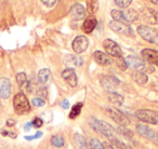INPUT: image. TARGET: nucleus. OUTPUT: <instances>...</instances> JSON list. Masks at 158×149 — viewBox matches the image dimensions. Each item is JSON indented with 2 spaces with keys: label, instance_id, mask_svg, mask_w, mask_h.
<instances>
[{
  "label": "nucleus",
  "instance_id": "a878e982",
  "mask_svg": "<svg viewBox=\"0 0 158 149\" xmlns=\"http://www.w3.org/2000/svg\"><path fill=\"white\" fill-rule=\"evenodd\" d=\"M110 145L114 149H132L130 146L126 145L123 142H121L119 138H116V139L110 140Z\"/></svg>",
  "mask_w": 158,
  "mask_h": 149
},
{
  "label": "nucleus",
  "instance_id": "f8f14e48",
  "mask_svg": "<svg viewBox=\"0 0 158 149\" xmlns=\"http://www.w3.org/2000/svg\"><path fill=\"white\" fill-rule=\"evenodd\" d=\"M69 15L72 18V20L74 21H80L82 18H85V15H86V10L82 7L81 5L79 3H76V5L72 6L69 10Z\"/></svg>",
  "mask_w": 158,
  "mask_h": 149
},
{
  "label": "nucleus",
  "instance_id": "cd10ccee",
  "mask_svg": "<svg viewBox=\"0 0 158 149\" xmlns=\"http://www.w3.org/2000/svg\"><path fill=\"white\" fill-rule=\"evenodd\" d=\"M99 10V0H88V11L91 14Z\"/></svg>",
  "mask_w": 158,
  "mask_h": 149
},
{
  "label": "nucleus",
  "instance_id": "37998d69",
  "mask_svg": "<svg viewBox=\"0 0 158 149\" xmlns=\"http://www.w3.org/2000/svg\"><path fill=\"white\" fill-rule=\"evenodd\" d=\"M152 2L154 3V5H156V6H158V0H151Z\"/></svg>",
  "mask_w": 158,
  "mask_h": 149
},
{
  "label": "nucleus",
  "instance_id": "4be33fe9",
  "mask_svg": "<svg viewBox=\"0 0 158 149\" xmlns=\"http://www.w3.org/2000/svg\"><path fill=\"white\" fill-rule=\"evenodd\" d=\"M132 78H133L134 81L138 84H140V86H143V84H145L148 81L147 74L143 71H134L133 74H132Z\"/></svg>",
  "mask_w": 158,
  "mask_h": 149
},
{
  "label": "nucleus",
  "instance_id": "4468645a",
  "mask_svg": "<svg viewBox=\"0 0 158 149\" xmlns=\"http://www.w3.org/2000/svg\"><path fill=\"white\" fill-rule=\"evenodd\" d=\"M62 77H63V79L65 80L72 88H75V87L77 86L78 78H77V74L74 69H72V68H66V69L63 70V72H62Z\"/></svg>",
  "mask_w": 158,
  "mask_h": 149
},
{
  "label": "nucleus",
  "instance_id": "ea45409f",
  "mask_svg": "<svg viewBox=\"0 0 158 149\" xmlns=\"http://www.w3.org/2000/svg\"><path fill=\"white\" fill-rule=\"evenodd\" d=\"M14 124H15V121H14L13 119H10V120L7 121V125H8V127H12V125H14Z\"/></svg>",
  "mask_w": 158,
  "mask_h": 149
},
{
  "label": "nucleus",
  "instance_id": "6ab92c4d",
  "mask_svg": "<svg viewBox=\"0 0 158 149\" xmlns=\"http://www.w3.org/2000/svg\"><path fill=\"white\" fill-rule=\"evenodd\" d=\"M93 56H94V61L97 62L99 65L107 66L110 64V58L108 57V55L103 53L102 51H95Z\"/></svg>",
  "mask_w": 158,
  "mask_h": 149
},
{
  "label": "nucleus",
  "instance_id": "c9c22d12",
  "mask_svg": "<svg viewBox=\"0 0 158 149\" xmlns=\"http://www.w3.org/2000/svg\"><path fill=\"white\" fill-rule=\"evenodd\" d=\"M41 2L46 6L47 8H52L56 3V0H41Z\"/></svg>",
  "mask_w": 158,
  "mask_h": 149
},
{
  "label": "nucleus",
  "instance_id": "0eeeda50",
  "mask_svg": "<svg viewBox=\"0 0 158 149\" xmlns=\"http://www.w3.org/2000/svg\"><path fill=\"white\" fill-rule=\"evenodd\" d=\"M103 48L110 55L114 57H123V50L112 39H106L103 41Z\"/></svg>",
  "mask_w": 158,
  "mask_h": 149
},
{
  "label": "nucleus",
  "instance_id": "b1692460",
  "mask_svg": "<svg viewBox=\"0 0 158 149\" xmlns=\"http://www.w3.org/2000/svg\"><path fill=\"white\" fill-rule=\"evenodd\" d=\"M50 77H51V72L48 68H44L38 74V79H39V81L41 83H47L49 81V79H50Z\"/></svg>",
  "mask_w": 158,
  "mask_h": 149
},
{
  "label": "nucleus",
  "instance_id": "a211bd4d",
  "mask_svg": "<svg viewBox=\"0 0 158 149\" xmlns=\"http://www.w3.org/2000/svg\"><path fill=\"white\" fill-rule=\"evenodd\" d=\"M136 131L140 135L148 138V139H156L158 137V134L153 129L146 127V125H136Z\"/></svg>",
  "mask_w": 158,
  "mask_h": 149
},
{
  "label": "nucleus",
  "instance_id": "7ed1b4c3",
  "mask_svg": "<svg viewBox=\"0 0 158 149\" xmlns=\"http://www.w3.org/2000/svg\"><path fill=\"white\" fill-rule=\"evenodd\" d=\"M125 61H126V64H127V67L132 68V69H134L135 71H143L144 72V71H148V69L151 72L154 71L153 67L147 66L146 64L142 61V59L138 58L136 56H131V55H129Z\"/></svg>",
  "mask_w": 158,
  "mask_h": 149
},
{
  "label": "nucleus",
  "instance_id": "c756f323",
  "mask_svg": "<svg viewBox=\"0 0 158 149\" xmlns=\"http://www.w3.org/2000/svg\"><path fill=\"white\" fill-rule=\"evenodd\" d=\"M89 146H90L91 149H104L103 144L95 138H91L90 142H89Z\"/></svg>",
  "mask_w": 158,
  "mask_h": 149
},
{
  "label": "nucleus",
  "instance_id": "dca6fc26",
  "mask_svg": "<svg viewBox=\"0 0 158 149\" xmlns=\"http://www.w3.org/2000/svg\"><path fill=\"white\" fill-rule=\"evenodd\" d=\"M141 54H142V57L147 63L158 66V51L153 50V49H144Z\"/></svg>",
  "mask_w": 158,
  "mask_h": 149
},
{
  "label": "nucleus",
  "instance_id": "f257e3e1",
  "mask_svg": "<svg viewBox=\"0 0 158 149\" xmlns=\"http://www.w3.org/2000/svg\"><path fill=\"white\" fill-rule=\"evenodd\" d=\"M88 122L93 130L100 132L102 135H104L110 140L118 138L117 137V133L114 130V127H113L112 125L108 124V123L104 122V121H102V120H99V119L94 118V117H89Z\"/></svg>",
  "mask_w": 158,
  "mask_h": 149
},
{
  "label": "nucleus",
  "instance_id": "1a4fd4ad",
  "mask_svg": "<svg viewBox=\"0 0 158 149\" xmlns=\"http://www.w3.org/2000/svg\"><path fill=\"white\" fill-rule=\"evenodd\" d=\"M100 82H101L102 88L110 93L115 92V90L118 88L119 83H120V81L114 76H104Z\"/></svg>",
  "mask_w": 158,
  "mask_h": 149
},
{
  "label": "nucleus",
  "instance_id": "79ce46f5",
  "mask_svg": "<svg viewBox=\"0 0 158 149\" xmlns=\"http://www.w3.org/2000/svg\"><path fill=\"white\" fill-rule=\"evenodd\" d=\"M41 135H42V133H41V132H37V133H36L35 135H34V137H35L36 139H37V138H39Z\"/></svg>",
  "mask_w": 158,
  "mask_h": 149
},
{
  "label": "nucleus",
  "instance_id": "58836bf2",
  "mask_svg": "<svg viewBox=\"0 0 158 149\" xmlns=\"http://www.w3.org/2000/svg\"><path fill=\"white\" fill-rule=\"evenodd\" d=\"M31 127H33V123H31V122H28L27 124H25V125H24V130H25V131H31Z\"/></svg>",
  "mask_w": 158,
  "mask_h": 149
},
{
  "label": "nucleus",
  "instance_id": "4c0bfd02",
  "mask_svg": "<svg viewBox=\"0 0 158 149\" xmlns=\"http://www.w3.org/2000/svg\"><path fill=\"white\" fill-rule=\"evenodd\" d=\"M2 135H5V136H10L11 138H15L16 137V134L15 133H12V132H7V131H3L2 132Z\"/></svg>",
  "mask_w": 158,
  "mask_h": 149
},
{
  "label": "nucleus",
  "instance_id": "412c9836",
  "mask_svg": "<svg viewBox=\"0 0 158 149\" xmlns=\"http://www.w3.org/2000/svg\"><path fill=\"white\" fill-rule=\"evenodd\" d=\"M74 145L76 149H89L85 136L79 133H76L74 135Z\"/></svg>",
  "mask_w": 158,
  "mask_h": 149
},
{
  "label": "nucleus",
  "instance_id": "2f4dec72",
  "mask_svg": "<svg viewBox=\"0 0 158 149\" xmlns=\"http://www.w3.org/2000/svg\"><path fill=\"white\" fill-rule=\"evenodd\" d=\"M31 103H33V105L35 106V107H42V106H44L46 102H44L41 97H36V99H33Z\"/></svg>",
  "mask_w": 158,
  "mask_h": 149
},
{
  "label": "nucleus",
  "instance_id": "9b49d317",
  "mask_svg": "<svg viewBox=\"0 0 158 149\" xmlns=\"http://www.w3.org/2000/svg\"><path fill=\"white\" fill-rule=\"evenodd\" d=\"M141 15H142L143 20L146 21L148 24L155 25L158 23V11L151 8H145L141 12Z\"/></svg>",
  "mask_w": 158,
  "mask_h": 149
},
{
  "label": "nucleus",
  "instance_id": "423d86ee",
  "mask_svg": "<svg viewBox=\"0 0 158 149\" xmlns=\"http://www.w3.org/2000/svg\"><path fill=\"white\" fill-rule=\"evenodd\" d=\"M110 27L112 30H114L115 33L119 34V35H123V36H132L133 35L132 28L130 27L129 24H127V23L112 21V22L110 23Z\"/></svg>",
  "mask_w": 158,
  "mask_h": 149
},
{
  "label": "nucleus",
  "instance_id": "6e6552de",
  "mask_svg": "<svg viewBox=\"0 0 158 149\" xmlns=\"http://www.w3.org/2000/svg\"><path fill=\"white\" fill-rule=\"evenodd\" d=\"M138 33H139V35L144 40H146V41L152 42V43L157 41V37H158L157 33H156L153 28L146 26V25H141V26H139Z\"/></svg>",
  "mask_w": 158,
  "mask_h": 149
},
{
  "label": "nucleus",
  "instance_id": "bb28decb",
  "mask_svg": "<svg viewBox=\"0 0 158 149\" xmlns=\"http://www.w3.org/2000/svg\"><path fill=\"white\" fill-rule=\"evenodd\" d=\"M110 15H112V18H114V21L126 23V18H125V15H123V12L120 11V10H113V11L110 12Z\"/></svg>",
  "mask_w": 158,
  "mask_h": 149
},
{
  "label": "nucleus",
  "instance_id": "20e7f679",
  "mask_svg": "<svg viewBox=\"0 0 158 149\" xmlns=\"http://www.w3.org/2000/svg\"><path fill=\"white\" fill-rule=\"evenodd\" d=\"M135 116L142 122L149 124H158V111L152 109H141L135 112Z\"/></svg>",
  "mask_w": 158,
  "mask_h": 149
},
{
  "label": "nucleus",
  "instance_id": "c85d7f7f",
  "mask_svg": "<svg viewBox=\"0 0 158 149\" xmlns=\"http://www.w3.org/2000/svg\"><path fill=\"white\" fill-rule=\"evenodd\" d=\"M51 143L53 144V146L57 147V148L64 146V139H63V137H62V136H60V135L53 136V137L51 138Z\"/></svg>",
  "mask_w": 158,
  "mask_h": 149
},
{
  "label": "nucleus",
  "instance_id": "f03ea898",
  "mask_svg": "<svg viewBox=\"0 0 158 149\" xmlns=\"http://www.w3.org/2000/svg\"><path fill=\"white\" fill-rule=\"evenodd\" d=\"M13 107L16 114L19 115H25L31 111V105H29L28 99L23 92L15 94L13 99Z\"/></svg>",
  "mask_w": 158,
  "mask_h": 149
},
{
  "label": "nucleus",
  "instance_id": "f704fd0d",
  "mask_svg": "<svg viewBox=\"0 0 158 149\" xmlns=\"http://www.w3.org/2000/svg\"><path fill=\"white\" fill-rule=\"evenodd\" d=\"M119 131H120V134H123V135H126V136H128V137H132V135H133V133H132L130 130H127V129H125L123 127H119Z\"/></svg>",
  "mask_w": 158,
  "mask_h": 149
},
{
  "label": "nucleus",
  "instance_id": "ddd939ff",
  "mask_svg": "<svg viewBox=\"0 0 158 149\" xmlns=\"http://www.w3.org/2000/svg\"><path fill=\"white\" fill-rule=\"evenodd\" d=\"M64 64L67 66V68H77V67H80V66L84 64V61L80 56L78 55H74V54H68L65 56L64 58Z\"/></svg>",
  "mask_w": 158,
  "mask_h": 149
},
{
  "label": "nucleus",
  "instance_id": "39448f33",
  "mask_svg": "<svg viewBox=\"0 0 158 149\" xmlns=\"http://www.w3.org/2000/svg\"><path fill=\"white\" fill-rule=\"evenodd\" d=\"M106 112H107L108 117H110L112 120H114L115 122L118 123V124L123 125V127L129 125V123H130L129 118H128L123 112H121L120 110L116 109V108H114V107H107L106 108Z\"/></svg>",
  "mask_w": 158,
  "mask_h": 149
},
{
  "label": "nucleus",
  "instance_id": "72a5a7b5",
  "mask_svg": "<svg viewBox=\"0 0 158 149\" xmlns=\"http://www.w3.org/2000/svg\"><path fill=\"white\" fill-rule=\"evenodd\" d=\"M117 65L119 66L121 70H126V68H127V64L123 57H117Z\"/></svg>",
  "mask_w": 158,
  "mask_h": 149
},
{
  "label": "nucleus",
  "instance_id": "f3484780",
  "mask_svg": "<svg viewBox=\"0 0 158 149\" xmlns=\"http://www.w3.org/2000/svg\"><path fill=\"white\" fill-rule=\"evenodd\" d=\"M11 94V82L8 78L0 79V97L3 99H9Z\"/></svg>",
  "mask_w": 158,
  "mask_h": 149
},
{
  "label": "nucleus",
  "instance_id": "aec40b11",
  "mask_svg": "<svg viewBox=\"0 0 158 149\" xmlns=\"http://www.w3.org/2000/svg\"><path fill=\"white\" fill-rule=\"evenodd\" d=\"M97 18L94 16H89L88 18H86L82 24V30L86 34H90L93 31V29L97 26Z\"/></svg>",
  "mask_w": 158,
  "mask_h": 149
},
{
  "label": "nucleus",
  "instance_id": "a19ab883",
  "mask_svg": "<svg viewBox=\"0 0 158 149\" xmlns=\"http://www.w3.org/2000/svg\"><path fill=\"white\" fill-rule=\"evenodd\" d=\"M103 147H104V149H114V148L112 147V145L108 144V143H104V144H103Z\"/></svg>",
  "mask_w": 158,
  "mask_h": 149
},
{
  "label": "nucleus",
  "instance_id": "e433bc0d",
  "mask_svg": "<svg viewBox=\"0 0 158 149\" xmlns=\"http://www.w3.org/2000/svg\"><path fill=\"white\" fill-rule=\"evenodd\" d=\"M61 106L64 109H68V108H69V103H68L67 99H63V101L61 102Z\"/></svg>",
  "mask_w": 158,
  "mask_h": 149
},
{
  "label": "nucleus",
  "instance_id": "393cba45",
  "mask_svg": "<svg viewBox=\"0 0 158 149\" xmlns=\"http://www.w3.org/2000/svg\"><path fill=\"white\" fill-rule=\"evenodd\" d=\"M82 106H84V104H82V103H77V104H75V105L72 107V109H70L69 118L70 119H76L77 117H78L79 115H80V112H81Z\"/></svg>",
  "mask_w": 158,
  "mask_h": 149
},
{
  "label": "nucleus",
  "instance_id": "473e14b6",
  "mask_svg": "<svg viewBox=\"0 0 158 149\" xmlns=\"http://www.w3.org/2000/svg\"><path fill=\"white\" fill-rule=\"evenodd\" d=\"M33 127H36V129H39V127H42V124H44V121H42V119L38 118V117H36L35 119L33 120Z\"/></svg>",
  "mask_w": 158,
  "mask_h": 149
},
{
  "label": "nucleus",
  "instance_id": "2eb2a0df",
  "mask_svg": "<svg viewBox=\"0 0 158 149\" xmlns=\"http://www.w3.org/2000/svg\"><path fill=\"white\" fill-rule=\"evenodd\" d=\"M16 81H18L19 86L21 87V89H22L23 91H25V92H27V93L33 92V88H34L33 84L27 80L26 74H25L24 72H20V74H16Z\"/></svg>",
  "mask_w": 158,
  "mask_h": 149
},
{
  "label": "nucleus",
  "instance_id": "5701e85b",
  "mask_svg": "<svg viewBox=\"0 0 158 149\" xmlns=\"http://www.w3.org/2000/svg\"><path fill=\"white\" fill-rule=\"evenodd\" d=\"M108 101L112 104H114V105H123L125 99H123V96H121L120 94H118V93L112 92L108 94Z\"/></svg>",
  "mask_w": 158,
  "mask_h": 149
},
{
  "label": "nucleus",
  "instance_id": "9d476101",
  "mask_svg": "<svg viewBox=\"0 0 158 149\" xmlns=\"http://www.w3.org/2000/svg\"><path fill=\"white\" fill-rule=\"evenodd\" d=\"M73 50L76 53L80 54V53L85 52L89 46V40L86 36H77L73 41Z\"/></svg>",
  "mask_w": 158,
  "mask_h": 149
},
{
  "label": "nucleus",
  "instance_id": "7c9ffc66",
  "mask_svg": "<svg viewBox=\"0 0 158 149\" xmlns=\"http://www.w3.org/2000/svg\"><path fill=\"white\" fill-rule=\"evenodd\" d=\"M114 1L120 8H128L132 2V0H114Z\"/></svg>",
  "mask_w": 158,
  "mask_h": 149
}]
</instances>
